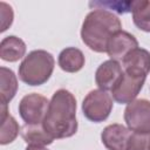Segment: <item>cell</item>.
<instances>
[{
	"label": "cell",
	"mask_w": 150,
	"mask_h": 150,
	"mask_svg": "<svg viewBox=\"0 0 150 150\" xmlns=\"http://www.w3.org/2000/svg\"><path fill=\"white\" fill-rule=\"evenodd\" d=\"M42 125L53 138H67L76 134V100L69 90L59 89L53 94Z\"/></svg>",
	"instance_id": "cell-1"
},
{
	"label": "cell",
	"mask_w": 150,
	"mask_h": 150,
	"mask_svg": "<svg viewBox=\"0 0 150 150\" xmlns=\"http://www.w3.org/2000/svg\"><path fill=\"white\" fill-rule=\"evenodd\" d=\"M120 30L121 20L112 12L97 8L87 14L81 28V39L91 50L104 53L110 38Z\"/></svg>",
	"instance_id": "cell-2"
},
{
	"label": "cell",
	"mask_w": 150,
	"mask_h": 150,
	"mask_svg": "<svg viewBox=\"0 0 150 150\" xmlns=\"http://www.w3.org/2000/svg\"><path fill=\"white\" fill-rule=\"evenodd\" d=\"M55 60L50 53L43 49L32 50L19 66V77L28 86H41L53 74Z\"/></svg>",
	"instance_id": "cell-3"
},
{
	"label": "cell",
	"mask_w": 150,
	"mask_h": 150,
	"mask_svg": "<svg viewBox=\"0 0 150 150\" xmlns=\"http://www.w3.org/2000/svg\"><path fill=\"white\" fill-rule=\"evenodd\" d=\"M112 110V97L105 90L94 89L87 94L82 102L84 117L94 123L105 121Z\"/></svg>",
	"instance_id": "cell-4"
},
{
	"label": "cell",
	"mask_w": 150,
	"mask_h": 150,
	"mask_svg": "<svg viewBox=\"0 0 150 150\" xmlns=\"http://www.w3.org/2000/svg\"><path fill=\"white\" fill-rule=\"evenodd\" d=\"M48 105L49 101L47 97L38 93H32L21 98L19 103V114L26 124H42Z\"/></svg>",
	"instance_id": "cell-5"
},
{
	"label": "cell",
	"mask_w": 150,
	"mask_h": 150,
	"mask_svg": "<svg viewBox=\"0 0 150 150\" xmlns=\"http://www.w3.org/2000/svg\"><path fill=\"white\" fill-rule=\"evenodd\" d=\"M124 121L131 131L150 134V101L138 98L129 103L124 110Z\"/></svg>",
	"instance_id": "cell-6"
},
{
	"label": "cell",
	"mask_w": 150,
	"mask_h": 150,
	"mask_svg": "<svg viewBox=\"0 0 150 150\" xmlns=\"http://www.w3.org/2000/svg\"><path fill=\"white\" fill-rule=\"evenodd\" d=\"M145 82V76H134L123 71L118 82L111 89V97L121 104H129L139 94Z\"/></svg>",
	"instance_id": "cell-7"
},
{
	"label": "cell",
	"mask_w": 150,
	"mask_h": 150,
	"mask_svg": "<svg viewBox=\"0 0 150 150\" xmlns=\"http://www.w3.org/2000/svg\"><path fill=\"white\" fill-rule=\"evenodd\" d=\"M135 48H138L137 39L125 30H120L115 33L108 41L107 54L110 56V60L118 61L123 60Z\"/></svg>",
	"instance_id": "cell-8"
},
{
	"label": "cell",
	"mask_w": 150,
	"mask_h": 150,
	"mask_svg": "<svg viewBox=\"0 0 150 150\" xmlns=\"http://www.w3.org/2000/svg\"><path fill=\"white\" fill-rule=\"evenodd\" d=\"M123 71L134 76H145L150 71V52L144 48H135L122 60Z\"/></svg>",
	"instance_id": "cell-9"
},
{
	"label": "cell",
	"mask_w": 150,
	"mask_h": 150,
	"mask_svg": "<svg viewBox=\"0 0 150 150\" xmlns=\"http://www.w3.org/2000/svg\"><path fill=\"white\" fill-rule=\"evenodd\" d=\"M123 74V68L121 63L116 60L104 61L98 66L95 73V82L102 90H110L118 82Z\"/></svg>",
	"instance_id": "cell-10"
},
{
	"label": "cell",
	"mask_w": 150,
	"mask_h": 150,
	"mask_svg": "<svg viewBox=\"0 0 150 150\" xmlns=\"http://www.w3.org/2000/svg\"><path fill=\"white\" fill-rule=\"evenodd\" d=\"M130 135L131 130L128 127L114 123L103 129L101 141L108 150H125Z\"/></svg>",
	"instance_id": "cell-11"
},
{
	"label": "cell",
	"mask_w": 150,
	"mask_h": 150,
	"mask_svg": "<svg viewBox=\"0 0 150 150\" xmlns=\"http://www.w3.org/2000/svg\"><path fill=\"white\" fill-rule=\"evenodd\" d=\"M26 54V43L15 35L6 36L0 42V57L7 62H16Z\"/></svg>",
	"instance_id": "cell-12"
},
{
	"label": "cell",
	"mask_w": 150,
	"mask_h": 150,
	"mask_svg": "<svg viewBox=\"0 0 150 150\" xmlns=\"http://www.w3.org/2000/svg\"><path fill=\"white\" fill-rule=\"evenodd\" d=\"M57 62L63 71L76 73L84 66V55L79 48L68 47L60 53Z\"/></svg>",
	"instance_id": "cell-13"
},
{
	"label": "cell",
	"mask_w": 150,
	"mask_h": 150,
	"mask_svg": "<svg viewBox=\"0 0 150 150\" xmlns=\"http://www.w3.org/2000/svg\"><path fill=\"white\" fill-rule=\"evenodd\" d=\"M21 136L23 141L28 145H40V146H46L53 143V137L45 130L42 124H25L22 128Z\"/></svg>",
	"instance_id": "cell-14"
},
{
	"label": "cell",
	"mask_w": 150,
	"mask_h": 150,
	"mask_svg": "<svg viewBox=\"0 0 150 150\" xmlns=\"http://www.w3.org/2000/svg\"><path fill=\"white\" fill-rule=\"evenodd\" d=\"M1 132H0V143L6 145L12 143L19 135L20 127L15 118L8 114L7 104H1Z\"/></svg>",
	"instance_id": "cell-15"
},
{
	"label": "cell",
	"mask_w": 150,
	"mask_h": 150,
	"mask_svg": "<svg viewBox=\"0 0 150 150\" xmlns=\"http://www.w3.org/2000/svg\"><path fill=\"white\" fill-rule=\"evenodd\" d=\"M18 90V80L13 70L1 67L0 68V97L1 104H7L13 100Z\"/></svg>",
	"instance_id": "cell-16"
},
{
	"label": "cell",
	"mask_w": 150,
	"mask_h": 150,
	"mask_svg": "<svg viewBox=\"0 0 150 150\" xmlns=\"http://www.w3.org/2000/svg\"><path fill=\"white\" fill-rule=\"evenodd\" d=\"M132 21L135 26L146 33H150V1L136 0L131 1Z\"/></svg>",
	"instance_id": "cell-17"
},
{
	"label": "cell",
	"mask_w": 150,
	"mask_h": 150,
	"mask_svg": "<svg viewBox=\"0 0 150 150\" xmlns=\"http://www.w3.org/2000/svg\"><path fill=\"white\" fill-rule=\"evenodd\" d=\"M150 149V134L132 132L128 139L125 150H149Z\"/></svg>",
	"instance_id": "cell-18"
},
{
	"label": "cell",
	"mask_w": 150,
	"mask_h": 150,
	"mask_svg": "<svg viewBox=\"0 0 150 150\" xmlns=\"http://www.w3.org/2000/svg\"><path fill=\"white\" fill-rule=\"evenodd\" d=\"M0 16H1V28L0 32H5L13 22V9L9 5L1 1L0 2Z\"/></svg>",
	"instance_id": "cell-19"
},
{
	"label": "cell",
	"mask_w": 150,
	"mask_h": 150,
	"mask_svg": "<svg viewBox=\"0 0 150 150\" xmlns=\"http://www.w3.org/2000/svg\"><path fill=\"white\" fill-rule=\"evenodd\" d=\"M25 150H48L45 146H40V145H27V148Z\"/></svg>",
	"instance_id": "cell-20"
},
{
	"label": "cell",
	"mask_w": 150,
	"mask_h": 150,
	"mask_svg": "<svg viewBox=\"0 0 150 150\" xmlns=\"http://www.w3.org/2000/svg\"><path fill=\"white\" fill-rule=\"evenodd\" d=\"M149 150H150V149H149Z\"/></svg>",
	"instance_id": "cell-21"
}]
</instances>
